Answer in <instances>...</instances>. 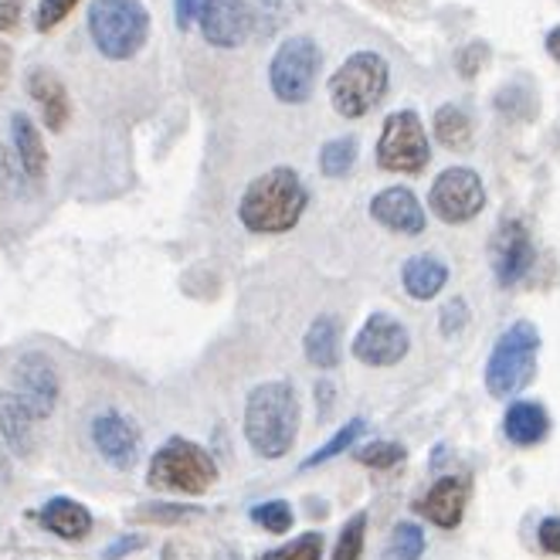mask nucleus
<instances>
[{
	"instance_id": "obj_12",
	"label": "nucleus",
	"mask_w": 560,
	"mask_h": 560,
	"mask_svg": "<svg viewBox=\"0 0 560 560\" xmlns=\"http://www.w3.org/2000/svg\"><path fill=\"white\" fill-rule=\"evenodd\" d=\"M89 442L98 452V458L116 472H129L140 458V428L116 408H106L92 418Z\"/></svg>"
},
{
	"instance_id": "obj_13",
	"label": "nucleus",
	"mask_w": 560,
	"mask_h": 560,
	"mask_svg": "<svg viewBox=\"0 0 560 560\" xmlns=\"http://www.w3.org/2000/svg\"><path fill=\"white\" fill-rule=\"evenodd\" d=\"M197 27H201V38L211 48H242L255 27L252 0H205L201 14H197Z\"/></svg>"
},
{
	"instance_id": "obj_10",
	"label": "nucleus",
	"mask_w": 560,
	"mask_h": 560,
	"mask_svg": "<svg viewBox=\"0 0 560 560\" xmlns=\"http://www.w3.org/2000/svg\"><path fill=\"white\" fill-rule=\"evenodd\" d=\"M411 350V334L401 319L387 313H371L350 343L353 360L364 368H398Z\"/></svg>"
},
{
	"instance_id": "obj_31",
	"label": "nucleus",
	"mask_w": 560,
	"mask_h": 560,
	"mask_svg": "<svg viewBox=\"0 0 560 560\" xmlns=\"http://www.w3.org/2000/svg\"><path fill=\"white\" fill-rule=\"evenodd\" d=\"M201 506H187V503H143L133 520L137 523H150V526H174V523H187L194 516H201Z\"/></svg>"
},
{
	"instance_id": "obj_28",
	"label": "nucleus",
	"mask_w": 560,
	"mask_h": 560,
	"mask_svg": "<svg viewBox=\"0 0 560 560\" xmlns=\"http://www.w3.org/2000/svg\"><path fill=\"white\" fill-rule=\"evenodd\" d=\"M424 553V530L418 523H398L387 537L384 560H421Z\"/></svg>"
},
{
	"instance_id": "obj_3",
	"label": "nucleus",
	"mask_w": 560,
	"mask_h": 560,
	"mask_svg": "<svg viewBox=\"0 0 560 560\" xmlns=\"http://www.w3.org/2000/svg\"><path fill=\"white\" fill-rule=\"evenodd\" d=\"M218 482V463L214 455L184 435H174L163 442L147 466V486L180 492V497H205Z\"/></svg>"
},
{
	"instance_id": "obj_4",
	"label": "nucleus",
	"mask_w": 560,
	"mask_h": 560,
	"mask_svg": "<svg viewBox=\"0 0 560 560\" xmlns=\"http://www.w3.org/2000/svg\"><path fill=\"white\" fill-rule=\"evenodd\" d=\"M390 85V65L377 51H353L340 69L329 75L326 92L329 106L343 119H364L371 109H377Z\"/></svg>"
},
{
	"instance_id": "obj_17",
	"label": "nucleus",
	"mask_w": 560,
	"mask_h": 560,
	"mask_svg": "<svg viewBox=\"0 0 560 560\" xmlns=\"http://www.w3.org/2000/svg\"><path fill=\"white\" fill-rule=\"evenodd\" d=\"M27 98L38 106L42 113V122L51 133H61L65 126L72 119V98H69V89L65 82L51 72V69H31L27 72Z\"/></svg>"
},
{
	"instance_id": "obj_15",
	"label": "nucleus",
	"mask_w": 560,
	"mask_h": 560,
	"mask_svg": "<svg viewBox=\"0 0 560 560\" xmlns=\"http://www.w3.org/2000/svg\"><path fill=\"white\" fill-rule=\"evenodd\" d=\"M469 492H472L469 476H442V479L418 500L415 510H418L428 523L442 526V530H455V526L463 523V516H466Z\"/></svg>"
},
{
	"instance_id": "obj_1",
	"label": "nucleus",
	"mask_w": 560,
	"mask_h": 560,
	"mask_svg": "<svg viewBox=\"0 0 560 560\" xmlns=\"http://www.w3.org/2000/svg\"><path fill=\"white\" fill-rule=\"evenodd\" d=\"M242 435L258 458L279 463L300 439V394L292 381H261L248 390L242 411Z\"/></svg>"
},
{
	"instance_id": "obj_43",
	"label": "nucleus",
	"mask_w": 560,
	"mask_h": 560,
	"mask_svg": "<svg viewBox=\"0 0 560 560\" xmlns=\"http://www.w3.org/2000/svg\"><path fill=\"white\" fill-rule=\"evenodd\" d=\"M11 61H14V51H11V45L0 42V82L8 79V72H11Z\"/></svg>"
},
{
	"instance_id": "obj_22",
	"label": "nucleus",
	"mask_w": 560,
	"mask_h": 560,
	"mask_svg": "<svg viewBox=\"0 0 560 560\" xmlns=\"http://www.w3.org/2000/svg\"><path fill=\"white\" fill-rule=\"evenodd\" d=\"M303 357L316 371H334L340 364V319L316 316L303 334Z\"/></svg>"
},
{
	"instance_id": "obj_5",
	"label": "nucleus",
	"mask_w": 560,
	"mask_h": 560,
	"mask_svg": "<svg viewBox=\"0 0 560 560\" xmlns=\"http://www.w3.org/2000/svg\"><path fill=\"white\" fill-rule=\"evenodd\" d=\"M89 35L103 58L129 61L150 38V11L143 0H92Z\"/></svg>"
},
{
	"instance_id": "obj_41",
	"label": "nucleus",
	"mask_w": 560,
	"mask_h": 560,
	"mask_svg": "<svg viewBox=\"0 0 560 560\" xmlns=\"http://www.w3.org/2000/svg\"><path fill=\"white\" fill-rule=\"evenodd\" d=\"M334 394H337V387H334V381H316V405H319V418L323 415H329V408H334Z\"/></svg>"
},
{
	"instance_id": "obj_38",
	"label": "nucleus",
	"mask_w": 560,
	"mask_h": 560,
	"mask_svg": "<svg viewBox=\"0 0 560 560\" xmlns=\"http://www.w3.org/2000/svg\"><path fill=\"white\" fill-rule=\"evenodd\" d=\"M537 540H540L544 553H553V557H560V516H547V520L540 523Z\"/></svg>"
},
{
	"instance_id": "obj_20",
	"label": "nucleus",
	"mask_w": 560,
	"mask_h": 560,
	"mask_svg": "<svg viewBox=\"0 0 560 560\" xmlns=\"http://www.w3.org/2000/svg\"><path fill=\"white\" fill-rule=\"evenodd\" d=\"M35 432L38 418L14 390H0V439L11 445L14 455H31L35 452Z\"/></svg>"
},
{
	"instance_id": "obj_27",
	"label": "nucleus",
	"mask_w": 560,
	"mask_h": 560,
	"mask_svg": "<svg viewBox=\"0 0 560 560\" xmlns=\"http://www.w3.org/2000/svg\"><path fill=\"white\" fill-rule=\"evenodd\" d=\"M248 520L258 526V530H266V534H289L292 530V523H295V510L289 500H261L248 510Z\"/></svg>"
},
{
	"instance_id": "obj_2",
	"label": "nucleus",
	"mask_w": 560,
	"mask_h": 560,
	"mask_svg": "<svg viewBox=\"0 0 560 560\" xmlns=\"http://www.w3.org/2000/svg\"><path fill=\"white\" fill-rule=\"evenodd\" d=\"M310 190L292 167H272L248 180L238 201V221L252 235H285L303 221Z\"/></svg>"
},
{
	"instance_id": "obj_18",
	"label": "nucleus",
	"mask_w": 560,
	"mask_h": 560,
	"mask_svg": "<svg viewBox=\"0 0 560 560\" xmlns=\"http://www.w3.org/2000/svg\"><path fill=\"white\" fill-rule=\"evenodd\" d=\"M38 526L48 534H55L58 540H69V544H79L92 534L95 526V516L85 503L72 500V497H51L38 506L35 513Z\"/></svg>"
},
{
	"instance_id": "obj_14",
	"label": "nucleus",
	"mask_w": 560,
	"mask_h": 560,
	"mask_svg": "<svg viewBox=\"0 0 560 560\" xmlns=\"http://www.w3.org/2000/svg\"><path fill=\"white\" fill-rule=\"evenodd\" d=\"M534 242H530V232H526V224L510 218L497 228V235H492V245H489V261H492V272H497V282L503 289H513L520 285L526 276L534 269Z\"/></svg>"
},
{
	"instance_id": "obj_32",
	"label": "nucleus",
	"mask_w": 560,
	"mask_h": 560,
	"mask_svg": "<svg viewBox=\"0 0 560 560\" xmlns=\"http://www.w3.org/2000/svg\"><path fill=\"white\" fill-rule=\"evenodd\" d=\"M323 550H326L323 534L319 530H306V534H300L295 540L269 550L261 560H323Z\"/></svg>"
},
{
	"instance_id": "obj_34",
	"label": "nucleus",
	"mask_w": 560,
	"mask_h": 560,
	"mask_svg": "<svg viewBox=\"0 0 560 560\" xmlns=\"http://www.w3.org/2000/svg\"><path fill=\"white\" fill-rule=\"evenodd\" d=\"M75 8H79V0H38L35 27L42 31V35H48V31H55Z\"/></svg>"
},
{
	"instance_id": "obj_42",
	"label": "nucleus",
	"mask_w": 560,
	"mask_h": 560,
	"mask_svg": "<svg viewBox=\"0 0 560 560\" xmlns=\"http://www.w3.org/2000/svg\"><path fill=\"white\" fill-rule=\"evenodd\" d=\"M544 45H547V55L560 65V24L557 27H550L547 31V38H544Z\"/></svg>"
},
{
	"instance_id": "obj_9",
	"label": "nucleus",
	"mask_w": 560,
	"mask_h": 560,
	"mask_svg": "<svg viewBox=\"0 0 560 560\" xmlns=\"http://www.w3.org/2000/svg\"><path fill=\"white\" fill-rule=\"evenodd\" d=\"M428 208L445 224H466L486 208V187L476 171L448 167L435 177L432 190H428Z\"/></svg>"
},
{
	"instance_id": "obj_19",
	"label": "nucleus",
	"mask_w": 560,
	"mask_h": 560,
	"mask_svg": "<svg viewBox=\"0 0 560 560\" xmlns=\"http://www.w3.org/2000/svg\"><path fill=\"white\" fill-rule=\"evenodd\" d=\"M11 137H14V156H18V167L27 180L42 184L48 174V147L42 129L35 126L27 113H14L11 116Z\"/></svg>"
},
{
	"instance_id": "obj_29",
	"label": "nucleus",
	"mask_w": 560,
	"mask_h": 560,
	"mask_svg": "<svg viewBox=\"0 0 560 560\" xmlns=\"http://www.w3.org/2000/svg\"><path fill=\"white\" fill-rule=\"evenodd\" d=\"M405 445L398 442H368V445H353V458L360 466H368V469H394V466H401L405 463Z\"/></svg>"
},
{
	"instance_id": "obj_11",
	"label": "nucleus",
	"mask_w": 560,
	"mask_h": 560,
	"mask_svg": "<svg viewBox=\"0 0 560 560\" xmlns=\"http://www.w3.org/2000/svg\"><path fill=\"white\" fill-rule=\"evenodd\" d=\"M11 390L31 411H35L38 421L51 418V411L58 405V394H61L55 360L48 353H42V350L21 353L14 360V368H11Z\"/></svg>"
},
{
	"instance_id": "obj_40",
	"label": "nucleus",
	"mask_w": 560,
	"mask_h": 560,
	"mask_svg": "<svg viewBox=\"0 0 560 560\" xmlns=\"http://www.w3.org/2000/svg\"><path fill=\"white\" fill-rule=\"evenodd\" d=\"M21 0H0V31H14L21 21Z\"/></svg>"
},
{
	"instance_id": "obj_30",
	"label": "nucleus",
	"mask_w": 560,
	"mask_h": 560,
	"mask_svg": "<svg viewBox=\"0 0 560 560\" xmlns=\"http://www.w3.org/2000/svg\"><path fill=\"white\" fill-rule=\"evenodd\" d=\"M368 513L360 510L353 513L347 523H343V530L337 537V547H334V560H360L364 557V544H368Z\"/></svg>"
},
{
	"instance_id": "obj_26",
	"label": "nucleus",
	"mask_w": 560,
	"mask_h": 560,
	"mask_svg": "<svg viewBox=\"0 0 560 560\" xmlns=\"http://www.w3.org/2000/svg\"><path fill=\"white\" fill-rule=\"evenodd\" d=\"M357 137H337V140H329L319 147V174L329 177V180H340L353 171V163H357Z\"/></svg>"
},
{
	"instance_id": "obj_37",
	"label": "nucleus",
	"mask_w": 560,
	"mask_h": 560,
	"mask_svg": "<svg viewBox=\"0 0 560 560\" xmlns=\"http://www.w3.org/2000/svg\"><path fill=\"white\" fill-rule=\"evenodd\" d=\"M143 547H147V537H140V534H122V537H116L103 550V560H122V557H129L133 550H143Z\"/></svg>"
},
{
	"instance_id": "obj_16",
	"label": "nucleus",
	"mask_w": 560,
	"mask_h": 560,
	"mask_svg": "<svg viewBox=\"0 0 560 560\" xmlns=\"http://www.w3.org/2000/svg\"><path fill=\"white\" fill-rule=\"evenodd\" d=\"M371 218L394 235L415 238L424 232V208L415 197V190H408V187H384L381 194H374Z\"/></svg>"
},
{
	"instance_id": "obj_8",
	"label": "nucleus",
	"mask_w": 560,
	"mask_h": 560,
	"mask_svg": "<svg viewBox=\"0 0 560 560\" xmlns=\"http://www.w3.org/2000/svg\"><path fill=\"white\" fill-rule=\"evenodd\" d=\"M377 167L387 174H421L432 160V143H428L424 122L411 109L390 113L377 137Z\"/></svg>"
},
{
	"instance_id": "obj_7",
	"label": "nucleus",
	"mask_w": 560,
	"mask_h": 560,
	"mask_svg": "<svg viewBox=\"0 0 560 560\" xmlns=\"http://www.w3.org/2000/svg\"><path fill=\"white\" fill-rule=\"evenodd\" d=\"M319 65H323V51L310 35H289L269 61L272 95L285 106L310 103V95L316 89Z\"/></svg>"
},
{
	"instance_id": "obj_33",
	"label": "nucleus",
	"mask_w": 560,
	"mask_h": 560,
	"mask_svg": "<svg viewBox=\"0 0 560 560\" xmlns=\"http://www.w3.org/2000/svg\"><path fill=\"white\" fill-rule=\"evenodd\" d=\"M21 180H24V174L18 167L14 150L0 143V208H8L14 201L18 190H21Z\"/></svg>"
},
{
	"instance_id": "obj_39",
	"label": "nucleus",
	"mask_w": 560,
	"mask_h": 560,
	"mask_svg": "<svg viewBox=\"0 0 560 560\" xmlns=\"http://www.w3.org/2000/svg\"><path fill=\"white\" fill-rule=\"evenodd\" d=\"M201 8H205V0H174V18H177V27H180V31H187V27L197 21V14H201Z\"/></svg>"
},
{
	"instance_id": "obj_24",
	"label": "nucleus",
	"mask_w": 560,
	"mask_h": 560,
	"mask_svg": "<svg viewBox=\"0 0 560 560\" xmlns=\"http://www.w3.org/2000/svg\"><path fill=\"white\" fill-rule=\"evenodd\" d=\"M432 129H435L439 143L448 150H469L472 147V119L466 116V109H458L452 103L435 109Z\"/></svg>"
},
{
	"instance_id": "obj_35",
	"label": "nucleus",
	"mask_w": 560,
	"mask_h": 560,
	"mask_svg": "<svg viewBox=\"0 0 560 560\" xmlns=\"http://www.w3.org/2000/svg\"><path fill=\"white\" fill-rule=\"evenodd\" d=\"M489 65V45L486 42H469L463 51L455 55V69L463 79H476Z\"/></svg>"
},
{
	"instance_id": "obj_36",
	"label": "nucleus",
	"mask_w": 560,
	"mask_h": 560,
	"mask_svg": "<svg viewBox=\"0 0 560 560\" xmlns=\"http://www.w3.org/2000/svg\"><path fill=\"white\" fill-rule=\"evenodd\" d=\"M466 319H469V310H466V303H463V300H452V303L442 310V319H439V326H442V334H445V337H455L458 329L466 326Z\"/></svg>"
},
{
	"instance_id": "obj_21",
	"label": "nucleus",
	"mask_w": 560,
	"mask_h": 560,
	"mask_svg": "<svg viewBox=\"0 0 560 560\" xmlns=\"http://www.w3.org/2000/svg\"><path fill=\"white\" fill-rule=\"evenodd\" d=\"M445 282H448V266L435 255H411L401 266V285L418 303L435 300L445 289Z\"/></svg>"
},
{
	"instance_id": "obj_6",
	"label": "nucleus",
	"mask_w": 560,
	"mask_h": 560,
	"mask_svg": "<svg viewBox=\"0 0 560 560\" xmlns=\"http://www.w3.org/2000/svg\"><path fill=\"white\" fill-rule=\"evenodd\" d=\"M537 353L540 329L534 323L520 319L510 329H503L486 364V387L492 398H516L537 374Z\"/></svg>"
},
{
	"instance_id": "obj_23",
	"label": "nucleus",
	"mask_w": 560,
	"mask_h": 560,
	"mask_svg": "<svg viewBox=\"0 0 560 560\" xmlns=\"http://www.w3.org/2000/svg\"><path fill=\"white\" fill-rule=\"evenodd\" d=\"M503 432L513 445H540L550 432V418L534 401H516L503 418Z\"/></svg>"
},
{
	"instance_id": "obj_25",
	"label": "nucleus",
	"mask_w": 560,
	"mask_h": 560,
	"mask_svg": "<svg viewBox=\"0 0 560 560\" xmlns=\"http://www.w3.org/2000/svg\"><path fill=\"white\" fill-rule=\"evenodd\" d=\"M368 432V421L364 418H350L347 424H340L337 432H334V439L329 442H323L313 455H306L303 463H300V469L306 472V469H316V466H326V463H334L337 455H343V452H353V445L360 442V435Z\"/></svg>"
}]
</instances>
